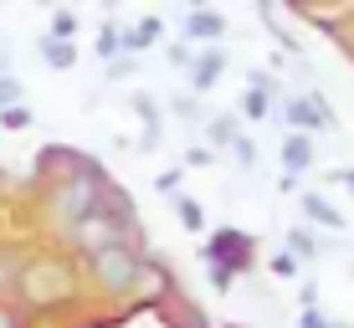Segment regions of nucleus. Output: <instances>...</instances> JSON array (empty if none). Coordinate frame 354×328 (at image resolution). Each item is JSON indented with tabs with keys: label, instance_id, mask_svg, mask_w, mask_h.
Instances as JSON below:
<instances>
[{
	"label": "nucleus",
	"instance_id": "nucleus-1",
	"mask_svg": "<svg viewBox=\"0 0 354 328\" xmlns=\"http://www.w3.org/2000/svg\"><path fill=\"white\" fill-rule=\"evenodd\" d=\"M129 231H133V215H129V205L124 195H108V205H97L93 215H82V221H72L67 226V236H72V247L82 251V257H103V251H118V247H129Z\"/></svg>",
	"mask_w": 354,
	"mask_h": 328
},
{
	"label": "nucleus",
	"instance_id": "nucleus-2",
	"mask_svg": "<svg viewBox=\"0 0 354 328\" xmlns=\"http://www.w3.org/2000/svg\"><path fill=\"white\" fill-rule=\"evenodd\" d=\"M21 298L31 308H62V302L77 298V277H72V267L62 257H41L21 272Z\"/></svg>",
	"mask_w": 354,
	"mask_h": 328
},
{
	"label": "nucleus",
	"instance_id": "nucleus-3",
	"mask_svg": "<svg viewBox=\"0 0 354 328\" xmlns=\"http://www.w3.org/2000/svg\"><path fill=\"white\" fill-rule=\"evenodd\" d=\"M93 277L103 293H129V287H139V272H144V257L133 247H118V251H103V257H93Z\"/></svg>",
	"mask_w": 354,
	"mask_h": 328
},
{
	"label": "nucleus",
	"instance_id": "nucleus-4",
	"mask_svg": "<svg viewBox=\"0 0 354 328\" xmlns=\"http://www.w3.org/2000/svg\"><path fill=\"white\" fill-rule=\"evenodd\" d=\"M252 241L241 236V231H216L211 236V247H201V257H205V267H221V272H231L236 277V267H247L252 262Z\"/></svg>",
	"mask_w": 354,
	"mask_h": 328
},
{
	"label": "nucleus",
	"instance_id": "nucleus-5",
	"mask_svg": "<svg viewBox=\"0 0 354 328\" xmlns=\"http://www.w3.org/2000/svg\"><path fill=\"white\" fill-rule=\"evenodd\" d=\"M288 124L298 133H319V128H334V113L319 93H308V98H288Z\"/></svg>",
	"mask_w": 354,
	"mask_h": 328
},
{
	"label": "nucleus",
	"instance_id": "nucleus-6",
	"mask_svg": "<svg viewBox=\"0 0 354 328\" xmlns=\"http://www.w3.org/2000/svg\"><path fill=\"white\" fill-rule=\"evenodd\" d=\"M221 67H226V46H205V52L190 62V88L195 93H211L216 77H221Z\"/></svg>",
	"mask_w": 354,
	"mask_h": 328
},
{
	"label": "nucleus",
	"instance_id": "nucleus-7",
	"mask_svg": "<svg viewBox=\"0 0 354 328\" xmlns=\"http://www.w3.org/2000/svg\"><path fill=\"white\" fill-rule=\"evenodd\" d=\"M185 36H190V41L216 46V41L226 36V21L216 16V10H190V16H185Z\"/></svg>",
	"mask_w": 354,
	"mask_h": 328
},
{
	"label": "nucleus",
	"instance_id": "nucleus-8",
	"mask_svg": "<svg viewBox=\"0 0 354 328\" xmlns=\"http://www.w3.org/2000/svg\"><path fill=\"white\" fill-rule=\"evenodd\" d=\"M154 36H160V16H144L139 26L118 31V52H124V57H139L144 46H154Z\"/></svg>",
	"mask_w": 354,
	"mask_h": 328
},
{
	"label": "nucleus",
	"instance_id": "nucleus-9",
	"mask_svg": "<svg viewBox=\"0 0 354 328\" xmlns=\"http://www.w3.org/2000/svg\"><path fill=\"white\" fill-rule=\"evenodd\" d=\"M283 164H288V180H298L303 169L313 164V144H308V133H288V139H283Z\"/></svg>",
	"mask_w": 354,
	"mask_h": 328
},
{
	"label": "nucleus",
	"instance_id": "nucleus-10",
	"mask_svg": "<svg viewBox=\"0 0 354 328\" xmlns=\"http://www.w3.org/2000/svg\"><path fill=\"white\" fill-rule=\"evenodd\" d=\"M41 62L62 72V67H72V62H77V52H72V41H57V36H41Z\"/></svg>",
	"mask_w": 354,
	"mask_h": 328
},
{
	"label": "nucleus",
	"instance_id": "nucleus-11",
	"mask_svg": "<svg viewBox=\"0 0 354 328\" xmlns=\"http://www.w3.org/2000/svg\"><path fill=\"white\" fill-rule=\"evenodd\" d=\"M303 215H308V221H319V226H334V231L344 226V215H339L324 195H303Z\"/></svg>",
	"mask_w": 354,
	"mask_h": 328
},
{
	"label": "nucleus",
	"instance_id": "nucleus-12",
	"mask_svg": "<svg viewBox=\"0 0 354 328\" xmlns=\"http://www.w3.org/2000/svg\"><path fill=\"white\" fill-rule=\"evenodd\" d=\"M288 247H292V251H288L292 262H313V257L324 251L319 241H313V231H303V226H292V231H288Z\"/></svg>",
	"mask_w": 354,
	"mask_h": 328
},
{
	"label": "nucleus",
	"instance_id": "nucleus-13",
	"mask_svg": "<svg viewBox=\"0 0 354 328\" xmlns=\"http://www.w3.org/2000/svg\"><path fill=\"white\" fill-rule=\"evenodd\" d=\"M205 133H211V154H216V144H236V139H241L236 118H211V124H205Z\"/></svg>",
	"mask_w": 354,
	"mask_h": 328
},
{
	"label": "nucleus",
	"instance_id": "nucleus-14",
	"mask_svg": "<svg viewBox=\"0 0 354 328\" xmlns=\"http://www.w3.org/2000/svg\"><path fill=\"white\" fill-rule=\"evenodd\" d=\"M175 215H180V226H185V231H201L205 226L201 200H190V195H175Z\"/></svg>",
	"mask_w": 354,
	"mask_h": 328
},
{
	"label": "nucleus",
	"instance_id": "nucleus-15",
	"mask_svg": "<svg viewBox=\"0 0 354 328\" xmlns=\"http://www.w3.org/2000/svg\"><path fill=\"white\" fill-rule=\"evenodd\" d=\"M21 98H26V88H21V77H10V72H6V77H0V113H6V108H16Z\"/></svg>",
	"mask_w": 354,
	"mask_h": 328
},
{
	"label": "nucleus",
	"instance_id": "nucleus-16",
	"mask_svg": "<svg viewBox=\"0 0 354 328\" xmlns=\"http://www.w3.org/2000/svg\"><path fill=\"white\" fill-rule=\"evenodd\" d=\"M0 128H10V133H21V128H31V108H26V103H16V108H6V113H0Z\"/></svg>",
	"mask_w": 354,
	"mask_h": 328
},
{
	"label": "nucleus",
	"instance_id": "nucleus-17",
	"mask_svg": "<svg viewBox=\"0 0 354 328\" xmlns=\"http://www.w3.org/2000/svg\"><path fill=\"white\" fill-rule=\"evenodd\" d=\"M241 118H252V124H257V118H267V98H262V93H241Z\"/></svg>",
	"mask_w": 354,
	"mask_h": 328
},
{
	"label": "nucleus",
	"instance_id": "nucleus-18",
	"mask_svg": "<svg viewBox=\"0 0 354 328\" xmlns=\"http://www.w3.org/2000/svg\"><path fill=\"white\" fill-rule=\"evenodd\" d=\"M97 57H103V62H118V31L113 26H103V36H97Z\"/></svg>",
	"mask_w": 354,
	"mask_h": 328
},
{
	"label": "nucleus",
	"instance_id": "nucleus-19",
	"mask_svg": "<svg viewBox=\"0 0 354 328\" xmlns=\"http://www.w3.org/2000/svg\"><path fill=\"white\" fill-rule=\"evenodd\" d=\"M72 31H77V16H72V10H57V16H52V36H57V41H67Z\"/></svg>",
	"mask_w": 354,
	"mask_h": 328
},
{
	"label": "nucleus",
	"instance_id": "nucleus-20",
	"mask_svg": "<svg viewBox=\"0 0 354 328\" xmlns=\"http://www.w3.org/2000/svg\"><path fill=\"white\" fill-rule=\"evenodd\" d=\"M180 175H185V169H165V175L154 180V185H160V195H180Z\"/></svg>",
	"mask_w": 354,
	"mask_h": 328
},
{
	"label": "nucleus",
	"instance_id": "nucleus-21",
	"mask_svg": "<svg viewBox=\"0 0 354 328\" xmlns=\"http://www.w3.org/2000/svg\"><path fill=\"white\" fill-rule=\"evenodd\" d=\"M211 160H216V154H211V149H201V144H195V149L185 154V169H211Z\"/></svg>",
	"mask_w": 354,
	"mask_h": 328
},
{
	"label": "nucleus",
	"instance_id": "nucleus-22",
	"mask_svg": "<svg viewBox=\"0 0 354 328\" xmlns=\"http://www.w3.org/2000/svg\"><path fill=\"white\" fill-rule=\"evenodd\" d=\"M231 149H236V160H241V169H252V164H257V149H252L247 139H236V144H231Z\"/></svg>",
	"mask_w": 354,
	"mask_h": 328
},
{
	"label": "nucleus",
	"instance_id": "nucleus-23",
	"mask_svg": "<svg viewBox=\"0 0 354 328\" xmlns=\"http://www.w3.org/2000/svg\"><path fill=\"white\" fill-rule=\"evenodd\" d=\"M169 62H175V67H190V62H195V52H190V46H180V41H175V46H169Z\"/></svg>",
	"mask_w": 354,
	"mask_h": 328
},
{
	"label": "nucleus",
	"instance_id": "nucleus-24",
	"mask_svg": "<svg viewBox=\"0 0 354 328\" xmlns=\"http://www.w3.org/2000/svg\"><path fill=\"white\" fill-rule=\"evenodd\" d=\"M272 272H277V277H292V272H298V262L283 251V257H272Z\"/></svg>",
	"mask_w": 354,
	"mask_h": 328
},
{
	"label": "nucleus",
	"instance_id": "nucleus-25",
	"mask_svg": "<svg viewBox=\"0 0 354 328\" xmlns=\"http://www.w3.org/2000/svg\"><path fill=\"white\" fill-rule=\"evenodd\" d=\"M0 328H21V318H16V313L6 308V302H0Z\"/></svg>",
	"mask_w": 354,
	"mask_h": 328
},
{
	"label": "nucleus",
	"instance_id": "nucleus-26",
	"mask_svg": "<svg viewBox=\"0 0 354 328\" xmlns=\"http://www.w3.org/2000/svg\"><path fill=\"white\" fill-rule=\"evenodd\" d=\"M303 328H328V323H324V318H319V313H313V308H308V313H303Z\"/></svg>",
	"mask_w": 354,
	"mask_h": 328
},
{
	"label": "nucleus",
	"instance_id": "nucleus-27",
	"mask_svg": "<svg viewBox=\"0 0 354 328\" xmlns=\"http://www.w3.org/2000/svg\"><path fill=\"white\" fill-rule=\"evenodd\" d=\"M0 67H10V41L0 36Z\"/></svg>",
	"mask_w": 354,
	"mask_h": 328
},
{
	"label": "nucleus",
	"instance_id": "nucleus-28",
	"mask_svg": "<svg viewBox=\"0 0 354 328\" xmlns=\"http://www.w3.org/2000/svg\"><path fill=\"white\" fill-rule=\"evenodd\" d=\"M10 282V257H0V287Z\"/></svg>",
	"mask_w": 354,
	"mask_h": 328
},
{
	"label": "nucleus",
	"instance_id": "nucleus-29",
	"mask_svg": "<svg viewBox=\"0 0 354 328\" xmlns=\"http://www.w3.org/2000/svg\"><path fill=\"white\" fill-rule=\"evenodd\" d=\"M344 185H349V190H354V169H349V175H344Z\"/></svg>",
	"mask_w": 354,
	"mask_h": 328
},
{
	"label": "nucleus",
	"instance_id": "nucleus-30",
	"mask_svg": "<svg viewBox=\"0 0 354 328\" xmlns=\"http://www.w3.org/2000/svg\"><path fill=\"white\" fill-rule=\"evenodd\" d=\"M334 328H344V323H334Z\"/></svg>",
	"mask_w": 354,
	"mask_h": 328
}]
</instances>
